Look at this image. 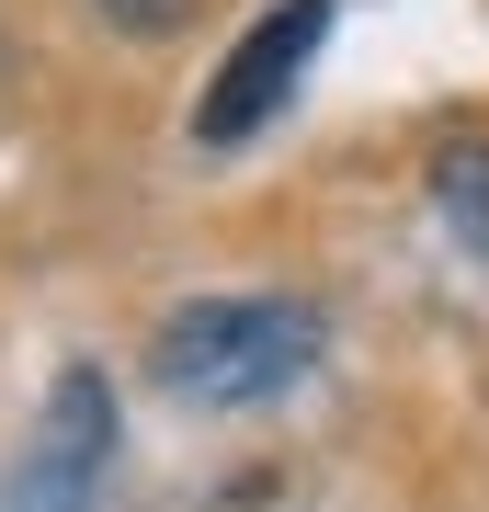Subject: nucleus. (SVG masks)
Here are the masks:
<instances>
[{"label": "nucleus", "instance_id": "5", "mask_svg": "<svg viewBox=\"0 0 489 512\" xmlns=\"http://www.w3.org/2000/svg\"><path fill=\"white\" fill-rule=\"evenodd\" d=\"M91 23H103V35H126V46H160V35L194 23V0H91Z\"/></svg>", "mask_w": 489, "mask_h": 512}, {"label": "nucleus", "instance_id": "4", "mask_svg": "<svg viewBox=\"0 0 489 512\" xmlns=\"http://www.w3.org/2000/svg\"><path fill=\"white\" fill-rule=\"evenodd\" d=\"M421 183H433V217L467 239V251H489V137H444Z\"/></svg>", "mask_w": 489, "mask_h": 512}, {"label": "nucleus", "instance_id": "3", "mask_svg": "<svg viewBox=\"0 0 489 512\" xmlns=\"http://www.w3.org/2000/svg\"><path fill=\"white\" fill-rule=\"evenodd\" d=\"M103 456H114V387L91 365H69L57 399H46V433H35V467H23L12 512H80L91 478H103Z\"/></svg>", "mask_w": 489, "mask_h": 512}, {"label": "nucleus", "instance_id": "2", "mask_svg": "<svg viewBox=\"0 0 489 512\" xmlns=\"http://www.w3.org/2000/svg\"><path fill=\"white\" fill-rule=\"evenodd\" d=\"M319 46H330V0H273L251 35L217 57V80L194 92V148H251L296 103V80H308Z\"/></svg>", "mask_w": 489, "mask_h": 512}, {"label": "nucleus", "instance_id": "1", "mask_svg": "<svg viewBox=\"0 0 489 512\" xmlns=\"http://www.w3.org/2000/svg\"><path fill=\"white\" fill-rule=\"evenodd\" d=\"M308 365H319V308H296V296H194L148 330V387L182 410L285 399Z\"/></svg>", "mask_w": 489, "mask_h": 512}]
</instances>
